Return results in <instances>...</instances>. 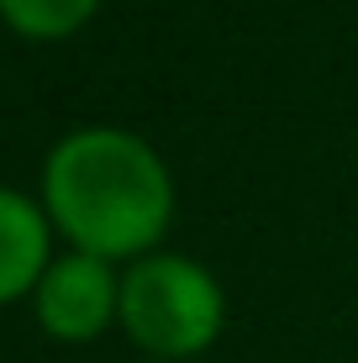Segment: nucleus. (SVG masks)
I'll list each match as a JSON object with an SVG mask.
<instances>
[{
	"label": "nucleus",
	"instance_id": "f257e3e1",
	"mask_svg": "<svg viewBox=\"0 0 358 363\" xmlns=\"http://www.w3.org/2000/svg\"><path fill=\"white\" fill-rule=\"evenodd\" d=\"M43 200L53 227L90 258H132L164 237L174 211L169 169L142 137L116 127L69 132L47 153Z\"/></svg>",
	"mask_w": 358,
	"mask_h": 363
},
{
	"label": "nucleus",
	"instance_id": "f03ea898",
	"mask_svg": "<svg viewBox=\"0 0 358 363\" xmlns=\"http://www.w3.org/2000/svg\"><path fill=\"white\" fill-rule=\"evenodd\" d=\"M121 327L153 358H190L221 332V290L190 258H142L121 279Z\"/></svg>",
	"mask_w": 358,
	"mask_h": 363
},
{
	"label": "nucleus",
	"instance_id": "7ed1b4c3",
	"mask_svg": "<svg viewBox=\"0 0 358 363\" xmlns=\"http://www.w3.org/2000/svg\"><path fill=\"white\" fill-rule=\"evenodd\" d=\"M116 311H121V284L106 258H90V253L58 258L37 284V321L64 342L101 337Z\"/></svg>",
	"mask_w": 358,
	"mask_h": 363
},
{
	"label": "nucleus",
	"instance_id": "20e7f679",
	"mask_svg": "<svg viewBox=\"0 0 358 363\" xmlns=\"http://www.w3.org/2000/svg\"><path fill=\"white\" fill-rule=\"evenodd\" d=\"M47 274V216L21 190H0V300H16Z\"/></svg>",
	"mask_w": 358,
	"mask_h": 363
},
{
	"label": "nucleus",
	"instance_id": "39448f33",
	"mask_svg": "<svg viewBox=\"0 0 358 363\" xmlns=\"http://www.w3.org/2000/svg\"><path fill=\"white\" fill-rule=\"evenodd\" d=\"M95 6H101V0H0V16H6L11 32L53 43V37L79 32L84 21L95 16Z\"/></svg>",
	"mask_w": 358,
	"mask_h": 363
}]
</instances>
